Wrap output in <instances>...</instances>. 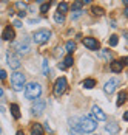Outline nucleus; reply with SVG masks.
<instances>
[{"label": "nucleus", "mask_w": 128, "mask_h": 135, "mask_svg": "<svg viewBox=\"0 0 128 135\" xmlns=\"http://www.w3.org/2000/svg\"><path fill=\"white\" fill-rule=\"evenodd\" d=\"M79 126H80V132L91 134L97 129V121L93 120L91 117H82V118H79Z\"/></svg>", "instance_id": "nucleus-1"}, {"label": "nucleus", "mask_w": 128, "mask_h": 135, "mask_svg": "<svg viewBox=\"0 0 128 135\" xmlns=\"http://www.w3.org/2000/svg\"><path fill=\"white\" fill-rule=\"evenodd\" d=\"M42 95V87L37 82H29L25 87V98L26 99H37Z\"/></svg>", "instance_id": "nucleus-2"}, {"label": "nucleus", "mask_w": 128, "mask_h": 135, "mask_svg": "<svg viewBox=\"0 0 128 135\" xmlns=\"http://www.w3.org/2000/svg\"><path fill=\"white\" fill-rule=\"evenodd\" d=\"M50 37H51V31L46 30V28H40L37 31H34V34H33V42L37 44V45H42V44L48 42Z\"/></svg>", "instance_id": "nucleus-3"}, {"label": "nucleus", "mask_w": 128, "mask_h": 135, "mask_svg": "<svg viewBox=\"0 0 128 135\" xmlns=\"http://www.w3.org/2000/svg\"><path fill=\"white\" fill-rule=\"evenodd\" d=\"M11 85H13L14 90H22L23 85H25V75L20 73V71H15L11 75Z\"/></svg>", "instance_id": "nucleus-4"}, {"label": "nucleus", "mask_w": 128, "mask_h": 135, "mask_svg": "<svg viewBox=\"0 0 128 135\" xmlns=\"http://www.w3.org/2000/svg\"><path fill=\"white\" fill-rule=\"evenodd\" d=\"M120 79L119 78H113V79H110L108 82H105V85H103V92L106 95H111V93H114L116 92V89L120 85Z\"/></svg>", "instance_id": "nucleus-5"}, {"label": "nucleus", "mask_w": 128, "mask_h": 135, "mask_svg": "<svg viewBox=\"0 0 128 135\" xmlns=\"http://www.w3.org/2000/svg\"><path fill=\"white\" fill-rule=\"evenodd\" d=\"M6 61H8V65L11 68H14V70H17L20 67V57L11 50H8V53H6Z\"/></svg>", "instance_id": "nucleus-6"}, {"label": "nucleus", "mask_w": 128, "mask_h": 135, "mask_svg": "<svg viewBox=\"0 0 128 135\" xmlns=\"http://www.w3.org/2000/svg\"><path fill=\"white\" fill-rule=\"evenodd\" d=\"M66 85H68V82H66V78H59L56 84H54V95L56 96H60V95H63V92L66 90Z\"/></svg>", "instance_id": "nucleus-7"}, {"label": "nucleus", "mask_w": 128, "mask_h": 135, "mask_svg": "<svg viewBox=\"0 0 128 135\" xmlns=\"http://www.w3.org/2000/svg\"><path fill=\"white\" fill-rule=\"evenodd\" d=\"M45 107H46V103L43 101V99H36V103L33 104V113L34 115H40V113H43V110H45Z\"/></svg>", "instance_id": "nucleus-8"}, {"label": "nucleus", "mask_w": 128, "mask_h": 135, "mask_svg": "<svg viewBox=\"0 0 128 135\" xmlns=\"http://www.w3.org/2000/svg\"><path fill=\"white\" fill-rule=\"evenodd\" d=\"M15 50H17L20 54L28 53V51H29V44H28V39H26V37H23V41L17 42V44H15Z\"/></svg>", "instance_id": "nucleus-9"}, {"label": "nucleus", "mask_w": 128, "mask_h": 135, "mask_svg": "<svg viewBox=\"0 0 128 135\" xmlns=\"http://www.w3.org/2000/svg\"><path fill=\"white\" fill-rule=\"evenodd\" d=\"M83 45H85L88 50H93V51L99 50V42L96 41L94 37H85V39H83Z\"/></svg>", "instance_id": "nucleus-10"}, {"label": "nucleus", "mask_w": 128, "mask_h": 135, "mask_svg": "<svg viewBox=\"0 0 128 135\" xmlns=\"http://www.w3.org/2000/svg\"><path fill=\"white\" fill-rule=\"evenodd\" d=\"M91 112H93V117H94L97 121H105V120H106V115L103 113V110L99 107V106H93Z\"/></svg>", "instance_id": "nucleus-11"}, {"label": "nucleus", "mask_w": 128, "mask_h": 135, "mask_svg": "<svg viewBox=\"0 0 128 135\" xmlns=\"http://www.w3.org/2000/svg\"><path fill=\"white\" fill-rule=\"evenodd\" d=\"M2 39H5V41H14L15 39V31H14L13 27H6L3 30V33H2Z\"/></svg>", "instance_id": "nucleus-12"}, {"label": "nucleus", "mask_w": 128, "mask_h": 135, "mask_svg": "<svg viewBox=\"0 0 128 135\" xmlns=\"http://www.w3.org/2000/svg\"><path fill=\"white\" fill-rule=\"evenodd\" d=\"M124 59H120V61H113L111 64H110V68H111V71L113 73H120L122 71V68H124Z\"/></svg>", "instance_id": "nucleus-13"}, {"label": "nucleus", "mask_w": 128, "mask_h": 135, "mask_svg": "<svg viewBox=\"0 0 128 135\" xmlns=\"http://www.w3.org/2000/svg\"><path fill=\"white\" fill-rule=\"evenodd\" d=\"M105 131H106L110 135H116V134H119L120 127H119V124H117V123H108V124L105 126Z\"/></svg>", "instance_id": "nucleus-14"}, {"label": "nucleus", "mask_w": 128, "mask_h": 135, "mask_svg": "<svg viewBox=\"0 0 128 135\" xmlns=\"http://www.w3.org/2000/svg\"><path fill=\"white\" fill-rule=\"evenodd\" d=\"M31 134L33 135H43V127H42V124H33V127H31Z\"/></svg>", "instance_id": "nucleus-15"}, {"label": "nucleus", "mask_w": 128, "mask_h": 135, "mask_svg": "<svg viewBox=\"0 0 128 135\" xmlns=\"http://www.w3.org/2000/svg\"><path fill=\"white\" fill-rule=\"evenodd\" d=\"M9 110H11V113H13V117L15 118V120L20 118V109H19L17 104H11V106H9Z\"/></svg>", "instance_id": "nucleus-16"}, {"label": "nucleus", "mask_w": 128, "mask_h": 135, "mask_svg": "<svg viewBox=\"0 0 128 135\" xmlns=\"http://www.w3.org/2000/svg\"><path fill=\"white\" fill-rule=\"evenodd\" d=\"M65 50H66V53L68 54H73L74 53V50H76V44L73 41H68L65 44Z\"/></svg>", "instance_id": "nucleus-17"}, {"label": "nucleus", "mask_w": 128, "mask_h": 135, "mask_svg": "<svg viewBox=\"0 0 128 135\" xmlns=\"http://www.w3.org/2000/svg\"><path fill=\"white\" fill-rule=\"evenodd\" d=\"M127 99H128V93L127 92H120L119 96H117V106H122L124 103H127Z\"/></svg>", "instance_id": "nucleus-18"}, {"label": "nucleus", "mask_w": 128, "mask_h": 135, "mask_svg": "<svg viewBox=\"0 0 128 135\" xmlns=\"http://www.w3.org/2000/svg\"><path fill=\"white\" fill-rule=\"evenodd\" d=\"M73 64H74V59H73V54H68V56H66V57L63 59V65H65L66 68H68V67H71Z\"/></svg>", "instance_id": "nucleus-19"}, {"label": "nucleus", "mask_w": 128, "mask_h": 135, "mask_svg": "<svg viewBox=\"0 0 128 135\" xmlns=\"http://www.w3.org/2000/svg\"><path fill=\"white\" fill-rule=\"evenodd\" d=\"M66 11H68V5H66L65 2H62V3H59V5H57V13L65 14Z\"/></svg>", "instance_id": "nucleus-20"}, {"label": "nucleus", "mask_w": 128, "mask_h": 135, "mask_svg": "<svg viewBox=\"0 0 128 135\" xmlns=\"http://www.w3.org/2000/svg\"><path fill=\"white\" fill-rule=\"evenodd\" d=\"M82 85H83L85 89H93V87L96 85V81H94V79H85V81L82 82Z\"/></svg>", "instance_id": "nucleus-21"}, {"label": "nucleus", "mask_w": 128, "mask_h": 135, "mask_svg": "<svg viewBox=\"0 0 128 135\" xmlns=\"http://www.w3.org/2000/svg\"><path fill=\"white\" fill-rule=\"evenodd\" d=\"M54 22H56V23H63L65 22V14L56 13L54 14Z\"/></svg>", "instance_id": "nucleus-22"}, {"label": "nucleus", "mask_w": 128, "mask_h": 135, "mask_svg": "<svg viewBox=\"0 0 128 135\" xmlns=\"http://www.w3.org/2000/svg\"><path fill=\"white\" fill-rule=\"evenodd\" d=\"M91 11H93L94 16H103V13H105V11H103V8H100V6H93V9H91Z\"/></svg>", "instance_id": "nucleus-23"}, {"label": "nucleus", "mask_w": 128, "mask_h": 135, "mask_svg": "<svg viewBox=\"0 0 128 135\" xmlns=\"http://www.w3.org/2000/svg\"><path fill=\"white\" fill-rule=\"evenodd\" d=\"M82 5H83L82 0H76V2H73L71 8H73V11H79V9H82Z\"/></svg>", "instance_id": "nucleus-24"}, {"label": "nucleus", "mask_w": 128, "mask_h": 135, "mask_svg": "<svg viewBox=\"0 0 128 135\" xmlns=\"http://www.w3.org/2000/svg\"><path fill=\"white\" fill-rule=\"evenodd\" d=\"M117 42H119V39H117V36H116V34L110 36V41H108V44H110L111 47H116V45H117Z\"/></svg>", "instance_id": "nucleus-25"}, {"label": "nucleus", "mask_w": 128, "mask_h": 135, "mask_svg": "<svg viewBox=\"0 0 128 135\" xmlns=\"http://www.w3.org/2000/svg\"><path fill=\"white\" fill-rule=\"evenodd\" d=\"M15 8H19L20 11H26V3H23V2H15Z\"/></svg>", "instance_id": "nucleus-26"}, {"label": "nucleus", "mask_w": 128, "mask_h": 135, "mask_svg": "<svg viewBox=\"0 0 128 135\" xmlns=\"http://www.w3.org/2000/svg\"><path fill=\"white\" fill-rule=\"evenodd\" d=\"M42 68H43V75L48 76V61H46V59L42 62Z\"/></svg>", "instance_id": "nucleus-27"}, {"label": "nucleus", "mask_w": 128, "mask_h": 135, "mask_svg": "<svg viewBox=\"0 0 128 135\" xmlns=\"http://www.w3.org/2000/svg\"><path fill=\"white\" fill-rule=\"evenodd\" d=\"M50 6H51V3H43V5L40 6V13H46V11L50 9Z\"/></svg>", "instance_id": "nucleus-28"}, {"label": "nucleus", "mask_w": 128, "mask_h": 135, "mask_svg": "<svg viewBox=\"0 0 128 135\" xmlns=\"http://www.w3.org/2000/svg\"><path fill=\"white\" fill-rule=\"evenodd\" d=\"M102 54L105 56V57H106V59H111V57H113V54L110 53L108 50H103V51H102Z\"/></svg>", "instance_id": "nucleus-29"}, {"label": "nucleus", "mask_w": 128, "mask_h": 135, "mask_svg": "<svg viewBox=\"0 0 128 135\" xmlns=\"http://www.w3.org/2000/svg\"><path fill=\"white\" fill-rule=\"evenodd\" d=\"M0 79H6V71L5 70H0Z\"/></svg>", "instance_id": "nucleus-30"}, {"label": "nucleus", "mask_w": 128, "mask_h": 135, "mask_svg": "<svg viewBox=\"0 0 128 135\" xmlns=\"http://www.w3.org/2000/svg\"><path fill=\"white\" fill-rule=\"evenodd\" d=\"M39 22H40V19H29V20H28V23H31V25H33V23H39Z\"/></svg>", "instance_id": "nucleus-31"}, {"label": "nucleus", "mask_w": 128, "mask_h": 135, "mask_svg": "<svg viewBox=\"0 0 128 135\" xmlns=\"http://www.w3.org/2000/svg\"><path fill=\"white\" fill-rule=\"evenodd\" d=\"M13 25H14L15 28H20V27H22V22H20V20H14Z\"/></svg>", "instance_id": "nucleus-32"}, {"label": "nucleus", "mask_w": 128, "mask_h": 135, "mask_svg": "<svg viewBox=\"0 0 128 135\" xmlns=\"http://www.w3.org/2000/svg\"><path fill=\"white\" fill-rule=\"evenodd\" d=\"M82 13H83V11H82V9H79V11H77V13L73 16V19H77V17H80V16H82Z\"/></svg>", "instance_id": "nucleus-33"}, {"label": "nucleus", "mask_w": 128, "mask_h": 135, "mask_svg": "<svg viewBox=\"0 0 128 135\" xmlns=\"http://www.w3.org/2000/svg\"><path fill=\"white\" fill-rule=\"evenodd\" d=\"M57 67L60 68V70H66V67L63 65V62H59V65H57Z\"/></svg>", "instance_id": "nucleus-34"}, {"label": "nucleus", "mask_w": 128, "mask_h": 135, "mask_svg": "<svg viewBox=\"0 0 128 135\" xmlns=\"http://www.w3.org/2000/svg\"><path fill=\"white\" fill-rule=\"evenodd\" d=\"M25 16H26L25 11H20V13H19V17H25Z\"/></svg>", "instance_id": "nucleus-35"}, {"label": "nucleus", "mask_w": 128, "mask_h": 135, "mask_svg": "<svg viewBox=\"0 0 128 135\" xmlns=\"http://www.w3.org/2000/svg\"><path fill=\"white\" fill-rule=\"evenodd\" d=\"M124 120H125V121H128V110L124 113Z\"/></svg>", "instance_id": "nucleus-36"}, {"label": "nucleus", "mask_w": 128, "mask_h": 135, "mask_svg": "<svg viewBox=\"0 0 128 135\" xmlns=\"http://www.w3.org/2000/svg\"><path fill=\"white\" fill-rule=\"evenodd\" d=\"M15 135H25V134H23V131H17V134Z\"/></svg>", "instance_id": "nucleus-37"}, {"label": "nucleus", "mask_w": 128, "mask_h": 135, "mask_svg": "<svg viewBox=\"0 0 128 135\" xmlns=\"http://www.w3.org/2000/svg\"><path fill=\"white\" fill-rule=\"evenodd\" d=\"M124 14H125V16H127V17H128V6H127V8H125V11H124Z\"/></svg>", "instance_id": "nucleus-38"}, {"label": "nucleus", "mask_w": 128, "mask_h": 135, "mask_svg": "<svg viewBox=\"0 0 128 135\" xmlns=\"http://www.w3.org/2000/svg\"><path fill=\"white\" fill-rule=\"evenodd\" d=\"M82 3H91V0H82Z\"/></svg>", "instance_id": "nucleus-39"}, {"label": "nucleus", "mask_w": 128, "mask_h": 135, "mask_svg": "<svg viewBox=\"0 0 128 135\" xmlns=\"http://www.w3.org/2000/svg\"><path fill=\"white\" fill-rule=\"evenodd\" d=\"M2 96H3V89L0 87V98H2Z\"/></svg>", "instance_id": "nucleus-40"}, {"label": "nucleus", "mask_w": 128, "mask_h": 135, "mask_svg": "<svg viewBox=\"0 0 128 135\" xmlns=\"http://www.w3.org/2000/svg\"><path fill=\"white\" fill-rule=\"evenodd\" d=\"M122 2H124V5H125V6H128V0H122Z\"/></svg>", "instance_id": "nucleus-41"}, {"label": "nucleus", "mask_w": 128, "mask_h": 135, "mask_svg": "<svg viewBox=\"0 0 128 135\" xmlns=\"http://www.w3.org/2000/svg\"><path fill=\"white\" fill-rule=\"evenodd\" d=\"M124 62H125V64H128V56L125 57V59H124Z\"/></svg>", "instance_id": "nucleus-42"}, {"label": "nucleus", "mask_w": 128, "mask_h": 135, "mask_svg": "<svg viewBox=\"0 0 128 135\" xmlns=\"http://www.w3.org/2000/svg\"><path fill=\"white\" fill-rule=\"evenodd\" d=\"M2 2H9V0H2Z\"/></svg>", "instance_id": "nucleus-43"}, {"label": "nucleus", "mask_w": 128, "mask_h": 135, "mask_svg": "<svg viewBox=\"0 0 128 135\" xmlns=\"http://www.w3.org/2000/svg\"><path fill=\"white\" fill-rule=\"evenodd\" d=\"M125 37H127V39H128V34H125Z\"/></svg>", "instance_id": "nucleus-44"}, {"label": "nucleus", "mask_w": 128, "mask_h": 135, "mask_svg": "<svg viewBox=\"0 0 128 135\" xmlns=\"http://www.w3.org/2000/svg\"><path fill=\"white\" fill-rule=\"evenodd\" d=\"M0 45H2V41H0Z\"/></svg>", "instance_id": "nucleus-45"}]
</instances>
